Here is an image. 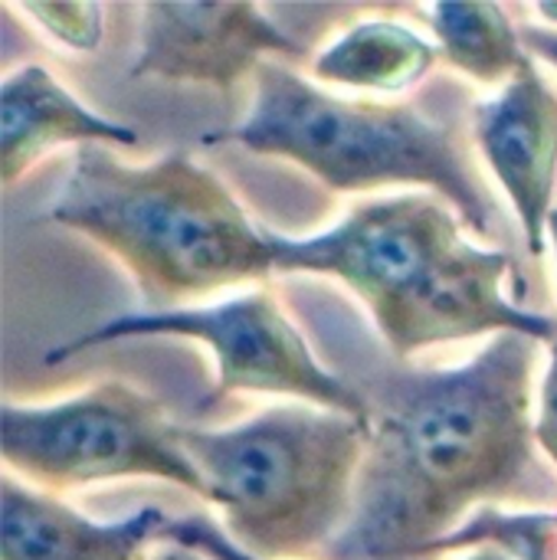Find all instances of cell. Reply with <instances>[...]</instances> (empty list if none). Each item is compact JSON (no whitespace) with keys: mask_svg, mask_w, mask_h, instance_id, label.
I'll use <instances>...</instances> for the list:
<instances>
[{"mask_svg":"<svg viewBox=\"0 0 557 560\" xmlns=\"http://www.w3.org/2000/svg\"><path fill=\"white\" fill-rule=\"evenodd\" d=\"M538 348L499 335L460 368L394 381L371 407L351 522L322 560L420 558L479 509L555 495L535 456Z\"/></svg>","mask_w":557,"mask_h":560,"instance_id":"obj_1","label":"cell"},{"mask_svg":"<svg viewBox=\"0 0 557 560\" xmlns=\"http://www.w3.org/2000/svg\"><path fill=\"white\" fill-rule=\"evenodd\" d=\"M272 269L328 276L361 299L397 358L499 335L557 338V322L509 295L515 262L466 240L460 213L430 190L358 203L315 236L269 230Z\"/></svg>","mask_w":557,"mask_h":560,"instance_id":"obj_2","label":"cell"},{"mask_svg":"<svg viewBox=\"0 0 557 560\" xmlns=\"http://www.w3.org/2000/svg\"><path fill=\"white\" fill-rule=\"evenodd\" d=\"M46 220L112 253L148 312L187 308L276 272L269 230L256 226L227 184L187 151L125 164L102 144L76 148L72 174Z\"/></svg>","mask_w":557,"mask_h":560,"instance_id":"obj_3","label":"cell"},{"mask_svg":"<svg viewBox=\"0 0 557 560\" xmlns=\"http://www.w3.org/2000/svg\"><path fill=\"white\" fill-rule=\"evenodd\" d=\"M371 417L286 404L227 430L181 427L223 532L259 560H315L355 512Z\"/></svg>","mask_w":557,"mask_h":560,"instance_id":"obj_4","label":"cell"},{"mask_svg":"<svg viewBox=\"0 0 557 560\" xmlns=\"http://www.w3.org/2000/svg\"><path fill=\"white\" fill-rule=\"evenodd\" d=\"M253 79L250 115L204 135V144L282 158L335 194L414 184L443 197L479 236L492 230V207L446 125L410 105L332 95L276 59H266Z\"/></svg>","mask_w":557,"mask_h":560,"instance_id":"obj_5","label":"cell"},{"mask_svg":"<svg viewBox=\"0 0 557 560\" xmlns=\"http://www.w3.org/2000/svg\"><path fill=\"white\" fill-rule=\"evenodd\" d=\"M0 443L3 466L43 492L158 479L207 495L181 446V427L154 397L121 381H102L49 407L3 404Z\"/></svg>","mask_w":557,"mask_h":560,"instance_id":"obj_6","label":"cell"},{"mask_svg":"<svg viewBox=\"0 0 557 560\" xmlns=\"http://www.w3.org/2000/svg\"><path fill=\"white\" fill-rule=\"evenodd\" d=\"M128 338H187L213 351L217 384L210 400L230 394H276L322 410L371 417V404L338 374H332L309 348L305 335L282 312L269 289H253L220 305H187L171 312L115 315L46 354V364L85 354Z\"/></svg>","mask_w":557,"mask_h":560,"instance_id":"obj_7","label":"cell"},{"mask_svg":"<svg viewBox=\"0 0 557 560\" xmlns=\"http://www.w3.org/2000/svg\"><path fill=\"white\" fill-rule=\"evenodd\" d=\"M302 46L256 3H144L131 79L233 89Z\"/></svg>","mask_w":557,"mask_h":560,"instance_id":"obj_8","label":"cell"},{"mask_svg":"<svg viewBox=\"0 0 557 560\" xmlns=\"http://www.w3.org/2000/svg\"><path fill=\"white\" fill-rule=\"evenodd\" d=\"M473 128L489 171L519 213L529 253L545 256L555 213L557 95L535 56L492 98L473 108Z\"/></svg>","mask_w":557,"mask_h":560,"instance_id":"obj_9","label":"cell"},{"mask_svg":"<svg viewBox=\"0 0 557 560\" xmlns=\"http://www.w3.org/2000/svg\"><path fill=\"white\" fill-rule=\"evenodd\" d=\"M167 515L138 509L118 522H92L56 495L3 476L0 560H144L161 541Z\"/></svg>","mask_w":557,"mask_h":560,"instance_id":"obj_10","label":"cell"},{"mask_svg":"<svg viewBox=\"0 0 557 560\" xmlns=\"http://www.w3.org/2000/svg\"><path fill=\"white\" fill-rule=\"evenodd\" d=\"M59 144L135 148L138 131L82 105L49 69L20 66L0 85V174L13 187Z\"/></svg>","mask_w":557,"mask_h":560,"instance_id":"obj_11","label":"cell"},{"mask_svg":"<svg viewBox=\"0 0 557 560\" xmlns=\"http://www.w3.org/2000/svg\"><path fill=\"white\" fill-rule=\"evenodd\" d=\"M437 62V46L401 20H358L325 46L312 72L328 85L397 95L417 85Z\"/></svg>","mask_w":557,"mask_h":560,"instance_id":"obj_12","label":"cell"},{"mask_svg":"<svg viewBox=\"0 0 557 560\" xmlns=\"http://www.w3.org/2000/svg\"><path fill=\"white\" fill-rule=\"evenodd\" d=\"M427 20L443 59L476 82L506 85L529 59L522 30L499 3H433Z\"/></svg>","mask_w":557,"mask_h":560,"instance_id":"obj_13","label":"cell"},{"mask_svg":"<svg viewBox=\"0 0 557 560\" xmlns=\"http://www.w3.org/2000/svg\"><path fill=\"white\" fill-rule=\"evenodd\" d=\"M476 548H499L512 560H557V512L479 509L453 535L440 538L423 555Z\"/></svg>","mask_w":557,"mask_h":560,"instance_id":"obj_14","label":"cell"},{"mask_svg":"<svg viewBox=\"0 0 557 560\" xmlns=\"http://www.w3.org/2000/svg\"><path fill=\"white\" fill-rule=\"evenodd\" d=\"M10 13L26 16L39 33L56 39L66 49L76 52H92L102 43V7L85 3V0H69V3H49V0H23V3H7Z\"/></svg>","mask_w":557,"mask_h":560,"instance_id":"obj_15","label":"cell"},{"mask_svg":"<svg viewBox=\"0 0 557 560\" xmlns=\"http://www.w3.org/2000/svg\"><path fill=\"white\" fill-rule=\"evenodd\" d=\"M161 541L190 548L207 560H259L250 551H243L213 518L207 515H184V518H167Z\"/></svg>","mask_w":557,"mask_h":560,"instance_id":"obj_16","label":"cell"},{"mask_svg":"<svg viewBox=\"0 0 557 560\" xmlns=\"http://www.w3.org/2000/svg\"><path fill=\"white\" fill-rule=\"evenodd\" d=\"M535 443L545 453V459L557 469V338L552 341L548 371L538 394V413H535Z\"/></svg>","mask_w":557,"mask_h":560,"instance_id":"obj_17","label":"cell"},{"mask_svg":"<svg viewBox=\"0 0 557 560\" xmlns=\"http://www.w3.org/2000/svg\"><path fill=\"white\" fill-rule=\"evenodd\" d=\"M522 43H525L529 56H535V59L557 69V30L529 23V26H522Z\"/></svg>","mask_w":557,"mask_h":560,"instance_id":"obj_18","label":"cell"},{"mask_svg":"<svg viewBox=\"0 0 557 560\" xmlns=\"http://www.w3.org/2000/svg\"><path fill=\"white\" fill-rule=\"evenodd\" d=\"M151 560H207V558H204V555H197V551H190V548H181V545H167V541H161V551H158Z\"/></svg>","mask_w":557,"mask_h":560,"instance_id":"obj_19","label":"cell"},{"mask_svg":"<svg viewBox=\"0 0 557 560\" xmlns=\"http://www.w3.org/2000/svg\"><path fill=\"white\" fill-rule=\"evenodd\" d=\"M535 13H538L552 30H557V0H542V3H535Z\"/></svg>","mask_w":557,"mask_h":560,"instance_id":"obj_20","label":"cell"},{"mask_svg":"<svg viewBox=\"0 0 557 560\" xmlns=\"http://www.w3.org/2000/svg\"><path fill=\"white\" fill-rule=\"evenodd\" d=\"M463 560H512L506 551H499V548H476L469 558H463Z\"/></svg>","mask_w":557,"mask_h":560,"instance_id":"obj_21","label":"cell"},{"mask_svg":"<svg viewBox=\"0 0 557 560\" xmlns=\"http://www.w3.org/2000/svg\"><path fill=\"white\" fill-rule=\"evenodd\" d=\"M548 240H552V246H555V259H557V207H555V213H552V220H548Z\"/></svg>","mask_w":557,"mask_h":560,"instance_id":"obj_22","label":"cell"}]
</instances>
